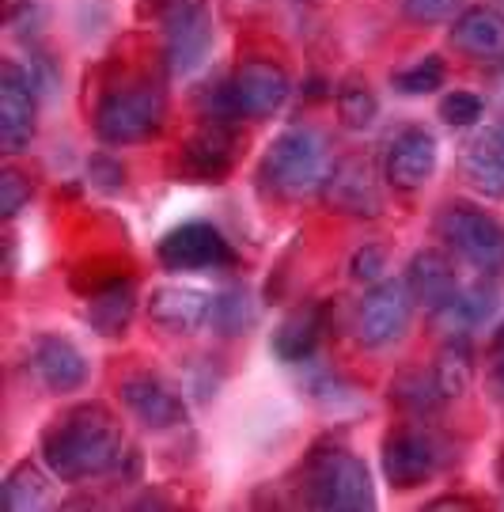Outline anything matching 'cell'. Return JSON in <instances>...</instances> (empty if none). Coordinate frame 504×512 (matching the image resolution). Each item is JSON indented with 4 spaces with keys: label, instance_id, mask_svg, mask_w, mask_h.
<instances>
[{
    "label": "cell",
    "instance_id": "6da1fadb",
    "mask_svg": "<svg viewBox=\"0 0 504 512\" xmlns=\"http://www.w3.org/2000/svg\"><path fill=\"white\" fill-rule=\"evenodd\" d=\"M126 440L107 406L84 403L42 433V463L61 482H84V478L107 475L122 467Z\"/></svg>",
    "mask_w": 504,
    "mask_h": 512
},
{
    "label": "cell",
    "instance_id": "7a4b0ae2",
    "mask_svg": "<svg viewBox=\"0 0 504 512\" xmlns=\"http://www.w3.org/2000/svg\"><path fill=\"white\" fill-rule=\"evenodd\" d=\"M330 171L334 167H330V148H326L323 133L307 126L285 129L262 156V183L288 202L323 194Z\"/></svg>",
    "mask_w": 504,
    "mask_h": 512
},
{
    "label": "cell",
    "instance_id": "3957f363",
    "mask_svg": "<svg viewBox=\"0 0 504 512\" xmlns=\"http://www.w3.org/2000/svg\"><path fill=\"white\" fill-rule=\"evenodd\" d=\"M304 497L315 509H368L372 497V478L342 444H319L304 463Z\"/></svg>",
    "mask_w": 504,
    "mask_h": 512
},
{
    "label": "cell",
    "instance_id": "277c9868",
    "mask_svg": "<svg viewBox=\"0 0 504 512\" xmlns=\"http://www.w3.org/2000/svg\"><path fill=\"white\" fill-rule=\"evenodd\" d=\"M436 228H440V239L467 262L470 270H478L482 277L504 274V224L497 217H489L486 209L455 202L440 213Z\"/></svg>",
    "mask_w": 504,
    "mask_h": 512
},
{
    "label": "cell",
    "instance_id": "5b68a950",
    "mask_svg": "<svg viewBox=\"0 0 504 512\" xmlns=\"http://www.w3.org/2000/svg\"><path fill=\"white\" fill-rule=\"evenodd\" d=\"M167 103L156 84H126V88H114V92L99 103L95 110V133L99 141L107 145H137L148 141L152 133H160Z\"/></svg>",
    "mask_w": 504,
    "mask_h": 512
},
{
    "label": "cell",
    "instance_id": "8992f818",
    "mask_svg": "<svg viewBox=\"0 0 504 512\" xmlns=\"http://www.w3.org/2000/svg\"><path fill=\"white\" fill-rule=\"evenodd\" d=\"M288 95H292V80L285 69L266 57H251L220 88L216 118H224V122L228 118H270L285 107Z\"/></svg>",
    "mask_w": 504,
    "mask_h": 512
},
{
    "label": "cell",
    "instance_id": "52a82bcc",
    "mask_svg": "<svg viewBox=\"0 0 504 512\" xmlns=\"http://www.w3.org/2000/svg\"><path fill=\"white\" fill-rule=\"evenodd\" d=\"M163 61L171 76H190L213 50V12L205 0H163Z\"/></svg>",
    "mask_w": 504,
    "mask_h": 512
},
{
    "label": "cell",
    "instance_id": "ba28073f",
    "mask_svg": "<svg viewBox=\"0 0 504 512\" xmlns=\"http://www.w3.org/2000/svg\"><path fill=\"white\" fill-rule=\"evenodd\" d=\"M414 293L406 281L398 277H383L372 285L357 308V342L364 349H387L410 330L414 319Z\"/></svg>",
    "mask_w": 504,
    "mask_h": 512
},
{
    "label": "cell",
    "instance_id": "9c48e42d",
    "mask_svg": "<svg viewBox=\"0 0 504 512\" xmlns=\"http://www.w3.org/2000/svg\"><path fill=\"white\" fill-rule=\"evenodd\" d=\"M38 118V88L35 76L27 73L19 61L0 65V148L8 156H19L35 141Z\"/></svg>",
    "mask_w": 504,
    "mask_h": 512
},
{
    "label": "cell",
    "instance_id": "30bf717a",
    "mask_svg": "<svg viewBox=\"0 0 504 512\" xmlns=\"http://www.w3.org/2000/svg\"><path fill=\"white\" fill-rule=\"evenodd\" d=\"M444 459H448V452L432 433L402 429L383 444V475L395 490H414L444 467Z\"/></svg>",
    "mask_w": 504,
    "mask_h": 512
},
{
    "label": "cell",
    "instance_id": "8fae6325",
    "mask_svg": "<svg viewBox=\"0 0 504 512\" xmlns=\"http://www.w3.org/2000/svg\"><path fill=\"white\" fill-rule=\"evenodd\" d=\"M160 262L175 274L186 270H224L235 262L232 243L216 232L213 224H182L160 239Z\"/></svg>",
    "mask_w": 504,
    "mask_h": 512
},
{
    "label": "cell",
    "instance_id": "7c38bea8",
    "mask_svg": "<svg viewBox=\"0 0 504 512\" xmlns=\"http://www.w3.org/2000/svg\"><path fill=\"white\" fill-rule=\"evenodd\" d=\"M323 202L345 217H379L383 213V190H379L376 167L368 160H345L330 171L323 186Z\"/></svg>",
    "mask_w": 504,
    "mask_h": 512
},
{
    "label": "cell",
    "instance_id": "4fadbf2b",
    "mask_svg": "<svg viewBox=\"0 0 504 512\" xmlns=\"http://www.w3.org/2000/svg\"><path fill=\"white\" fill-rule=\"evenodd\" d=\"M27 368L50 395H69V391L84 387V380H88V357L61 334H42L31 346Z\"/></svg>",
    "mask_w": 504,
    "mask_h": 512
},
{
    "label": "cell",
    "instance_id": "5bb4252c",
    "mask_svg": "<svg viewBox=\"0 0 504 512\" xmlns=\"http://www.w3.org/2000/svg\"><path fill=\"white\" fill-rule=\"evenodd\" d=\"M436 156H440L436 137H432L429 129L410 126L387 145L383 175H387V183L395 186V190H417V186H425L432 179Z\"/></svg>",
    "mask_w": 504,
    "mask_h": 512
},
{
    "label": "cell",
    "instance_id": "9a60e30c",
    "mask_svg": "<svg viewBox=\"0 0 504 512\" xmlns=\"http://www.w3.org/2000/svg\"><path fill=\"white\" fill-rule=\"evenodd\" d=\"M406 285H410L417 304H425L440 319H448L451 308L459 304V293H463L455 266L444 251H417L406 266Z\"/></svg>",
    "mask_w": 504,
    "mask_h": 512
},
{
    "label": "cell",
    "instance_id": "2e32d148",
    "mask_svg": "<svg viewBox=\"0 0 504 512\" xmlns=\"http://www.w3.org/2000/svg\"><path fill=\"white\" fill-rule=\"evenodd\" d=\"M118 395L129 406V414L141 425H148V429H175V425L186 421V403L179 399L175 387L163 384L160 376H148V372L126 376Z\"/></svg>",
    "mask_w": 504,
    "mask_h": 512
},
{
    "label": "cell",
    "instance_id": "e0dca14e",
    "mask_svg": "<svg viewBox=\"0 0 504 512\" xmlns=\"http://www.w3.org/2000/svg\"><path fill=\"white\" fill-rule=\"evenodd\" d=\"M235 160V137L224 118H209L205 126L182 145V171L201 183H216L232 171Z\"/></svg>",
    "mask_w": 504,
    "mask_h": 512
},
{
    "label": "cell",
    "instance_id": "ac0fdd59",
    "mask_svg": "<svg viewBox=\"0 0 504 512\" xmlns=\"http://www.w3.org/2000/svg\"><path fill=\"white\" fill-rule=\"evenodd\" d=\"M213 300L186 285H163L148 300V319L167 334H194L209 323Z\"/></svg>",
    "mask_w": 504,
    "mask_h": 512
},
{
    "label": "cell",
    "instance_id": "d6986e66",
    "mask_svg": "<svg viewBox=\"0 0 504 512\" xmlns=\"http://www.w3.org/2000/svg\"><path fill=\"white\" fill-rule=\"evenodd\" d=\"M451 46L463 50L474 61H493L504 57V16L497 8H467L463 16L451 23Z\"/></svg>",
    "mask_w": 504,
    "mask_h": 512
},
{
    "label": "cell",
    "instance_id": "ffe728a7",
    "mask_svg": "<svg viewBox=\"0 0 504 512\" xmlns=\"http://www.w3.org/2000/svg\"><path fill=\"white\" fill-rule=\"evenodd\" d=\"M323 330H326V308L323 304H304V308H296L277 327V334H273V353L281 361H288V365H300V361H307L315 353Z\"/></svg>",
    "mask_w": 504,
    "mask_h": 512
},
{
    "label": "cell",
    "instance_id": "44dd1931",
    "mask_svg": "<svg viewBox=\"0 0 504 512\" xmlns=\"http://www.w3.org/2000/svg\"><path fill=\"white\" fill-rule=\"evenodd\" d=\"M133 311H137V289H133L129 277H118V281L103 285V289L88 300V323L99 330L103 338H118V334L129 327Z\"/></svg>",
    "mask_w": 504,
    "mask_h": 512
},
{
    "label": "cell",
    "instance_id": "7402d4cb",
    "mask_svg": "<svg viewBox=\"0 0 504 512\" xmlns=\"http://www.w3.org/2000/svg\"><path fill=\"white\" fill-rule=\"evenodd\" d=\"M391 399H395L406 414H417V418H432L440 406L448 403V395L440 391V380H436V372H425V368H417V372H402L395 384H391Z\"/></svg>",
    "mask_w": 504,
    "mask_h": 512
},
{
    "label": "cell",
    "instance_id": "603a6c76",
    "mask_svg": "<svg viewBox=\"0 0 504 512\" xmlns=\"http://www.w3.org/2000/svg\"><path fill=\"white\" fill-rule=\"evenodd\" d=\"M0 490H4V505L12 512H35L50 505V478L42 475L31 459L16 463Z\"/></svg>",
    "mask_w": 504,
    "mask_h": 512
},
{
    "label": "cell",
    "instance_id": "cb8c5ba5",
    "mask_svg": "<svg viewBox=\"0 0 504 512\" xmlns=\"http://www.w3.org/2000/svg\"><path fill=\"white\" fill-rule=\"evenodd\" d=\"M497 300H501V289H497V277H482L474 285H467L463 293H459V304L451 308V323H463V327H478V323H486L489 315L497 311Z\"/></svg>",
    "mask_w": 504,
    "mask_h": 512
},
{
    "label": "cell",
    "instance_id": "d4e9b609",
    "mask_svg": "<svg viewBox=\"0 0 504 512\" xmlns=\"http://www.w3.org/2000/svg\"><path fill=\"white\" fill-rule=\"evenodd\" d=\"M338 118L345 129H372L379 118V103L368 84L360 80H345L338 88Z\"/></svg>",
    "mask_w": 504,
    "mask_h": 512
},
{
    "label": "cell",
    "instance_id": "484cf974",
    "mask_svg": "<svg viewBox=\"0 0 504 512\" xmlns=\"http://www.w3.org/2000/svg\"><path fill=\"white\" fill-rule=\"evenodd\" d=\"M432 372H436V380H440V391L448 395V403L459 399L470 387V372H474V357H470L467 342H451V346L440 353V361L432 365Z\"/></svg>",
    "mask_w": 504,
    "mask_h": 512
},
{
    "label": "cell",
    "instance_id": "4316f807",
    "mask_svg": "<svg viewBox=\"0 0 504 512\" xmlns=\"http://www.w3.org/2000/svg\"><path fill=\"white\" fill-rule=\"evenodd\" d=\"M209 323H213L220 334H243V330L254 323V304H251V293L247 289H228V293L213 296V315H209Z\"/></svg>",
    "mask_w": 504,
    "mask_h": 512
},
{
    "label": "cell",
    "instance_id": "83f0119b",
    "mask_svg": "<svg viewBox=\"0 0 504 512\" xmlns=\"http://www.w3.org/2000/svg\"><path fill=\"white\" fill-rule=\"evenodd\" d=\"M463 171L474 190H482L486 198H501L504 202V160H497L493 152H486L482 145H474L463 156Z\"/></svg>",
    "mask_w": 504,
    "mask_h": 512
},
{
    "label": "cell",
    "instance_id": "f1b7e54d",
    "mask_svg": "<svg viewBox=\"0 0 504 512\" xmlns=\"http://www.w3.org/2000/svg\"><path fill=\"white\" fill-rule=\"evenodd\" d=\"M444 84V61L436 54L421 57L417 65H410V69H402V73H395V88L402 95H425V92H436Z\"/></svg>",
    "mask_w": 504,
    "mask_h": 512
},
{
    "label": "cell",
    "instance_id": "f546056e",
    "mask_svg": "<svg viewBox=\"0 0 504 512\" xmlns=\"http://www.w3.org/2000/svg\"><path fill=\"white\" fill-rule=\"evenodd\" d=\"M31 194H35V186H31V179L23 171H16V167L0 171V217L4 220L19 217L23 205L31 202Z\"/></svg>",
    "mask_w": 504,
    "mask_h": 512
},
{
    "label": "cell",
    "instance_id": "4dcf8cb0",
    "mask_svg": "<svg viewBox=\"0 0 504 512\" xmlns=\"http://www.w3.org/2000/svg\"><path fill=\"white\" fill-rule=\"evenodd\" d=\"M482 110H486V103L474 92H448L440 99V118L448 126H474L482 118Z\"/></svg>",
    "mask_w": 504,
    "mask_h": 512
},
{
    "label": "cell",
    "instance_id": "1f68e13d",
    "mask_svg": "<svg viewBox=\"0 0 504 512\" xmlns=\"http://www.w3.org/2000/svg\"><path fill=\"white\" fill-rule=\"evenodd\" d=\"M383 274H387V258H383V251L372 247V243H364L357 255L349 258V277H353V281H372V285H379Z\"/></svg>",
    "mask_w": 504,
    "mask_h": 512
},
{
    "label": "cell",
    "instance_id": "d6a6232c",
    "mask_svg": "<svg viewBox=\"0 0 504 512\" xmlns=\"http://www.w3.org/2000/svg\"><path fill=\"white\" fill-rule=\"evenodd\" d=\"M463 0H402V12L414 23H444L459 12Z\"/></svg>",
    "mask_w": 504,
    "mask_h": 512
},
{
    "label": "cell",
    "instance_id": "836d02e7",
    "mask_svg": "<svg viewBox=\"0 0 504 512\" xmlns=\"http://www.w3.org/2000/svg\"><path fill=\"white\" fill-rule=\"evenodd\" d=\"M91 183H99L103 190H122L126 183V171L107 160V156H99V160H91Z\"/></svg>",
    "mask_w": 504,
    "mask_h": 512
},
{
    "label": "cell",
    "instance_id": "e575fe53",
    "mask_svg": "<svg viewBox=\"0 0 504 512\" xmlns=\"http://www.w3.org/2000/svg\"><path fill=\"white\" fill-rule=\"evenodd\" d=\"M489 384H493V391L504 399V327H501V334H497L493 349H489Z\"/></svg>",
    "mask_w": 504,
    "mask_h": 512
},
{
    "label": "cell",
    "instance_id": "d590c367",
    "mask_svg": "<svg viewBox=\"0 0 504 512\" xmlns=\"http://www.w3.org/2000/svg\"><path fill=\"white\" fill-rule=\"evenodd\" d=\"M478 145L486 148V152H493V156H497V160H504V122L501 126H493L486 133V137H482V141H478Z\"/></svg>",
    "mask_w": 504,
    "mask_h": 512
},
{
    "label": "cell",
    "instance_id": "8d00e7d4",
    "mask_svg": "<svg viewBox=\"0 0 504 512\" xmlns=\"http://www.w3.org/2000/svg\"><path fill=\"white\" fill-rule=\"evenodd\" d=\"M432 509H470V501H459V497H444V501H432Z\"/></svg>",
    "mask_w": 504,
    "mask_h": 512
}]
</instances>
